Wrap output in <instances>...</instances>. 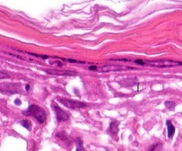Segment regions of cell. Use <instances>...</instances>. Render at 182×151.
Masks as SVG:
<instances>
[{
	"instance_id": "1",
	"label": "cell",
	"mask_w": 182,
	"mask_h": 151,
	"mask_svg": "<svg viewBox=\"0 0 182 151\" xmlns=\"http://www.w3.org/2000/svg\"><path fill=\"white\" fill-rule=\"evenodd\" d=\"M24 116H28V117H35L40 124L44 123L45 119H46V114H45L44 110L40 108L37 105H30L29 108L28 109V110L23 112Z\"/></svg>"
},
{
	"instance_id": "2",
	"label": "cell",
	"mask_w": 182,
	"mask_h": 151,
	"mask_svg": "<svg viewBox=\"0 0 182 151\" xmlns=\"http://www.w3.org/2000/svg\"><path fill=\"white\" fill-rule=\"evenodd\" d=\"M58 100L61 103H62L64 106H66L67 108H69L71 109H81V108H84L86 106V104L84 102H77V100L65 99V98H63V99L59 98Z\"/></svg>"
},
{
	"instance_id": "3",
	"label": "cell",
	"mask_w": 182,
	"mask_h": 151,
	"mask_svg": "<svg viewBox=\"0 0 182 151\" xmlns=\"http://www.w3.org/2000/svg\"><path fill=\"white\" fill-rule=\"evenodd\" d=\"M54 110H55V114H56V117H57V120L58 121H67V120H69V115L66 113V112H64L60 107H58V106H54Z\"/></svg>"
},
{
	"instance_id": "4",
	"label": "cell",
	"mask_w": 182,
	"mask_h": 151,
	"mask_svg": "<svg viewBox=\"0 0 182 151\" xmlns=\"http://www.w3.org/2000/svg\"><path fill=\"white\" fill-rule=\"evenodd\" d=\"M47 73L54 74V75H61V76H76V72H70V71H60V70H47Z\"/></svg>"
},
{
	"instance_id": "5",
	"label": "cell",
	"mask_w": 182,
	"mask_h": 151,
	"mask_svg": "<svg viewBox=\"0 0 182 151\" xmlns=\"http://www.w3.org/2000/svg\"><path fill=\"white\" fill-rule=\"evenodd\" d=\"M166 125H167V131H168V138L171 139V138L173 137V135L175 133V127L171 124V122L169 121V120H167Z\"/></svg>"
},
{
	"instance_id": "6",
	"label": "cell",
	"mask_w": 182,
	"mask_h": 151,
	"mask_svg": "<svg viewBox=\"0 0 182 151\" xmlns=\"http://www.w3.org/2000/svg\"><path fill=\"white\" fill-rule=\"evenodd\" d=\"M21 125L23 127H25L26 129H28L29 131L31 130V122H30L29 120H28V119H24V120L21 121Z\"/></svg>"
},
{
	"instance_id": "7",
	"label": "cell",
	"mask_w": 182,
	"mask_h": 151,
	"mask_svg": "<svg viewBox=\"0 0 182 151\" xmlns=\"http://www.w3.org/2000/svg\"><path fill=\"white\" fill-rule=\"evenodd\" d=\"M77 144H76V151H84V147H83V141L80 140V139H78L77 140Z\"/></svg>"
},
{
	"instance_id": "8",
	"label": "cell",
	"mask_w": 182,
	"mask_h": 151,
	"mask_svg": "<svg viewBox=\"0 0 182 151\" xmlns=\"http://www.w3.org/2000/svg\"><path fill=\"white\" fill-rule=\"evenodd\" d=\"M165 106L170 109H173L174 107H175V103L174 102H165Z\"/></svg>"
},
{
	"instance_id": "9",
	"label": "cell",
	"mask_w": 182,
	"mask_h": 151,
	"mask_svg": "<svg viewBox=\"0 0 182 151\" xmlns=\"http://www.w3.org/2000/svg\"><path fill=\"white\" fill-rule=\"evenodd\" d=\"M15 103H16L17 105H20V104H21V100H20V99H15Z\"/></svg>"
},
{
	"instance_id": "10",
	"label": "cell",
	"mask_w": 182,
	"mask_h": 151,
	"mask_svg": "<svg viewBox=\"0 0 182 151\" xmlns=\"http://www.w3.org/2000/svg\"><path fill=\"white\" fill-rule=\"evenodd\" d=\"M25 88H26V91H29V88H30V86H29V84H27Z\"/></svg>"
}]
</instances>
